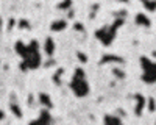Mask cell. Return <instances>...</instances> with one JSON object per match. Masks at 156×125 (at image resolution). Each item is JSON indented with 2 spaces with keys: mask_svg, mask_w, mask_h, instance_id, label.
Masks as SVG:
<instances>
[{
  "mask_svg": "<svg viewBox=\"0 0 156 125\" xmlns=\"http://www.w3.org/2000/svg\"><path fill=\"white\" fill-rule=\"evenodd\" d=\"M17 55L22 58L20 67L23 70H34L41 66L42 62V56H41V47H39L37 41H31L30 44H23V42H17L14 45Z\"/></svg>",
  "mask_w": 156,
  "mask_h": 125,
  "instance_id": "6da1fadb",
  "label": "cell"
},
{
  "mask_svg": "<svg viewBox=\"0 0 156 125\" xmlns=\"http://www.w3.org/2000/svg\"><path fill=\"white\" fill-rule=\"evenodd\" d=\"M69 88H70V91L73 92V95L78 97V98H84V97L89 95L90 84H89L87 75H86L83 67H76L73 70V75H72V78L69 81Z\"/></svg>",
  "mask_w": 156,
  "mask_h": 125,
  "instance_id": "7a4b0ae2",
  "label": "cell"
},
{
  "mask_svg": "<svg viewBox=\"0 0 156 125\" xmlns=\"http://www.w3.org/2000/svg\"><path fill=\"white\" fill-rule=\"evenodd\" d=\"M140 69H142V81L147 84L156 83V61H153L148 56H142Z\"/></svg>",
  "mask_w": 156,
  "mask_h": 125,
  "instance_id": "3957f363",
  "label": "cell"
},
{
  "mask_svg": "<svg viewBox=\"0 0 156 125\" xmlns=\"http://www.w3.org/2000/svg\"><path fill=\"white\" fill-rule=\"evenodd\" d=\"M120 23H122V20L115 22V23H112V25L101 27L100 30H97V33H95L97 39H98L103 45H111V42H112V39H114L117 30H119V25H120Z\"/></svg>",
  "mask_w": 156,
  "mask_h": 125,
  "instance_id": "277c9868",
  "label": "cell"
},
{
  "mask_svg": "<svg viewBox=\"0 0 156 125\" xmlns=\"http://www.w3.org/2000/svg\"><path fill=\"white\" fill-rule=\"evenodd\" d=\"M44 52L51 56L55 53V41L51 39V38H45V41H44Z\"/></svg>",
  "mask_w": 156,
  "mask_h": 125,
  "instance_id": "5b68a950",
  "label": "cell"
},
{
  "mask_svg": "<svg viewBox=\"0 0 156 125\" xmlns=\"http://www.w3.org/2000/svg\"><path fill=\"white\" fill-rule=\"evenodd\" d=\"M51 122V116L48 114V108L41 111V114H39V117L36 120H33V123H50Z\"/></svg>",
  "mask_w": 156,
  "mask_h": 125,
  "instance_id": "8992f818",
  "label": "cell"
},
{
  "mask_svg": "<svg viewBox=\"0 0 156 125\" xmlns=\"http://www.w3.org/2000/svg\"><path fill=\"white\" fill-rule=\"evenodd\" d=\"M67 27V22L66 20H55V22H51V25H50V28H51V31H62L64 28Z\"/></svg>",
  "mask_w": 156,
  "mask_h": 125,
  "instance_id": "52a82bcc",
  "label": "cell"
},
{
  "mask_svg": "<svg viewBox=\"0 0 156 125\" xmlns=\"http://www.w3.org/2000/svg\"><path fill=\"white\" fill-rule=\"evenodd\" d=\"M136 22L140 23V27H148V25H150V19L145 14H137L136 16Z\"/></svg>",
  "mask_w": 156,
  "mask_h": 125,
  "instance_id": "ba28073f",
  "label": "cell"
},
{
  "mask_svg": "<svg viewBox=\"0 0 156 125\" xmlns=\"http://www.w3.org/2000/svg\"><path fill=\"white\" fill-rule=\"evenodd\" d=\"M39 102H41L45 108H50V106H51V103H50V97H48L47 94H44V92H42V94H39Z\"/></svg>",
  "mask_w": 156,
  "mask_h": 125,
  "instance_id": "9c48e42d",
  "label": "cell"
},
{
  "mask_svg": "<svg viewBox=\"0 0 156 125\" xmlns=\"http://www.w3.org/2000/svg\"><path fill=\"white\" fill-rule=\"evenodd\" d=\"M142 5L148 11H154L156 9V0H142Z\"/></svg>",
  "mask_w": 156,
  "mask_h": 125,
  "instance_id": "30bf717a",
  "label": "cell"
},
{
  "mask_svg": "<svg viewBox=\"0 0 156 125\" xmlns=\"http://www.w3.org/2000/svg\"><path fill=\"white\" fill-rule=\"evenodd\" d=\"M103 122H105V123H122V119L111 117V114H106L105 117H103Z\"/></svg>",
  "mask_w": 156,
  "mask_h": 125,
  "instance_id": "8fae6325",
  "label": "cell"
},
{
  "mask_svg": "<svg viewBox=\"0 0 156 125\" xmlns=\"http://www.w3.org/2000/svg\"><path fill=\"white\" fill-rule=\"evenodd\" d=\"M11 109H12V112H14V116H17V117H20V116H22V111H20V108H19L17 105H14V102L11 103Z\"/></svg>",
  "mask_w": 156,
  "mask_h": 125,
  "instance_id": "7c38bea8",
  "label": "cell"
},
{
  "mask_svg": "<svg viewBox=\"0 0 156 125\" xmlns=\"http://www.w3.org/2000/svg\"><path fill=\"white\" fill-rule=\"evenodd\" d=\"M19 28H30V22L28 20H25V19H22L20 22H19Z\"/></svg>",
  "mask_w": 156,
  "mask_h": 125,
  "instance_id": "4fadbf2b",
  "label": "cell"
},
{
  "mask_svg": "<svg viewBox=\"0 0 156 125\" xmlns=\"http://www.w3.org/2000/svg\"><path fill=\"white\" fill-rule=\"evenodd\" d=\"M2 27H3V20H2V17H0V30H2Z\"/></svg>",
  "mask_w": 156,
  "mask_h": 125,
  "instance_id": "5bb4252c",
  "label": "cell"
},
{
  "mask_svg": "<svg viewBox=\"0 0 156 125\" xmlns=\"http://www.w3.org/2000/svg\"><path fill=\"white\" fill-rule=\"evenodd\" d=\"M2 117H5V112H3V111H0V119H2Z\"/></svg>",
  "mask_w": 156,
  "mask_h": 125,
  "instance_id": "9a60e30c",
  "label": "cell"
}]
</instances>
